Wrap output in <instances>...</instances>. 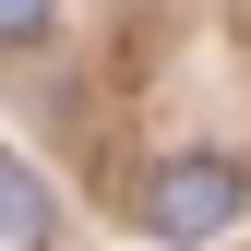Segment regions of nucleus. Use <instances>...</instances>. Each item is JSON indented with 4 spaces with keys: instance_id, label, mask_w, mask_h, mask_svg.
Segmentation results:
<instances>
[{
    "instance_id": "1",
    "label": "nucleus",
    "mask_w": 251,
    "mask_h": 251,
    "mask_svg": "<svg viewBox=\"0 0 251 251\" xmlns=\"http://www.w3.org/2000/svg\"><path fill=\"white\" fill-rule=\"evenodd\" d=\"M239 215H251V168H239V155L179 144V155L144 168V227L155 239H215V227H239Z\"/></svg>"
},
{
    "instance_id": "2",
    "label": "nucleus",
    "mask_w": 251,
    "mask_h": 251,
    "mask_svg": "<svg viewBox=\"0 0 251 251\" xmlns=\"http://www.w3.org/2000/svg\"><path fill=\"white\" fill-rule=\"evenodd\" d=\"M48 227H60V203H48V179L24 168V155H0V239H12V251H36Z\"/></svg>"
},
{
    "instance_id": "3",
    "label": "nucleus",
    "mask_w": 251,
    "mask_h": 251,
    "mask_svg": "<svg viewBox=\"0 0 251 251\" xmlns=\"http://www.w3.org/2000/svg\"><path fill=\"white\" fill-rule=\"evenodd\" d=\"M48 24V0H0V36H36Z\"/></svg>"
}]
</instances>
